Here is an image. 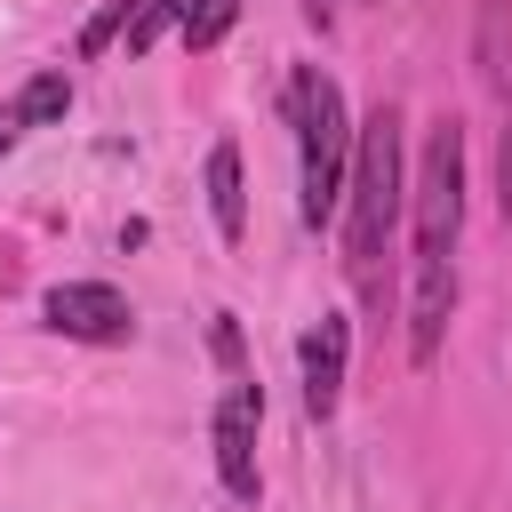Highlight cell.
<instances>
[{"label": "cell", "mask_w": 512, "mask_h": 512, "mask_svg": "<svg viewBox=\"0 0 512 512\" xmlns=\"http://www.w3.org/2000/svg\"><path fill=\"white\" fill-rule=\"evenodd\" d=\"M408 208H416V296H408V360L432 368L448 344V312H456V232H464V128L440 112L424 128L416 176H408Z\"/></svg>", "instance_id": "6da1fadb"}, {"label": "cell", "mask_w": 512, "mask_h": 512, "mask_svg": "<svg viewBox=\"0 0 512 512\" xmlns=\"http://www.w3.org/2000/svg\"><path fill=\"white\" fill-rule=\"evenodd\" d=\"M288 128H296V216L320 232L336 224L344 208V184H352V112H344V88L320 72V64H296L288 72Z\"/></svg>", "instance_id": "7a4b0ae2"}, {"label": "cell", "mask_w": 512, "mask_h": 512, "mask_svg": "<svg viewBox=\"0 0 512 512\" xmlns=\"http://www.w3.org/2000/svg\"><path fill=\"white\" fill-rule=\"evenodd\" d=\"M400 200H408V160H400V112L376 104L352 136V184H344V264L360 288H376V256L400 224Z\"/></svg>", "instance_id": "3957f363"}, {"label": "cell", "mask_w": 512, "mask_h": 512, "mask_svg": "<svg viewBox=\"0 0 512 512\" xmlns=\"http://www.w3.org/2000/svg\"><path fill=\"white\" fill-rule=\"evenodd\" d=\"M472 64L496 96V208L512 224V0H472Z\"/></svg>", "instance_id": "277c9868"}, {"label": "cell", "mask_w": 512, "mask_h": 512, "mask_svg": "<svg viewBox=\"0 0 512 512\" xmlns=\"http://www.w3.org/2000/svg\"><path fill=\"white\" fill-rule=\"evenodd\" d=\"M40 312L72 344H128V328H136V312H128V296L112 280H56Z\"/></svg>", "instance_id": "5b68a950"}, {"label": "cell", "mask_w": 512, "mask_h": 512, "mask_svg": "<svg viewBox=\"0 0 512 512\" xmlns=\"http://www.w3.org/2000/svg\"><path fill=\"white\" fill-rule=\"evenodd\" d=\"M256 416H264V400H256V384H224V400H216V480H224V496H240V504H256Z\"/></svg>", "instance_id": "8992f818"}, {"label": "cell", "mask_w": 512, "mask_h": 512, "mask_svg": "<svg viewBox=\"0 0 512 512\" xmlns=\"http://www.w3.org/2000/svg\"><path fill=\"white\" fill-rule=\"evenodd\" d=\"M344 360H352V328H344V312H320V320L304 328V344H296V368H304V416H312V424L336 416V400H344Z\"/></svg>", "instance_id": "52a82bcc"}, {"label": "cell", "mask_w": 512, "mask_h": 512, "mask_svg": "<svg viewBox=\"0 0 512 512\" xmlns=\"http://www.w3.org/2000/svg\"><path fill=\"white\" fill-rule=\"evenodd\" d=\"M208 216H216V232H224V240H240V232H248V192H240V144H216V152H208Z\"/></svg>", "instance_id": "ba28073f"}, {"label": "cell", "mask_w": 512, "mask_h": 512, "mask_svg": "<svg viewBox=\"0 0 512 512\" xmlns=\"http://www.w3.org/2000/svg\"><path fill=\"white\" fill-rule=\"evenodd\" d=\"M16 104H24V120H32V128H48V120H64V112H72V80H64V64H48V72H32V80L16 88Z\"/></svg>", "instance_id": "9c48e42d"}, {"label": "cell", "mask_w": 512, "mask_h": 512, "mask_svg": "<svg viewBox=\"0 0 512 512\" xmlns=\"http://www.w3.org/2000/svg\"><path fill=\"white\" fill-rule=\"evenodd\" d=\"M232 16H240V0H184V48H216L224 32H232Z\"/></svg>", "instance_id": "30bf717a"}, {"label": "cell", "mask_w": 512, "mask_h": 512, "mask_svg": "<svg viewBox=\"0 0 512 512\" xmlns=\"http://www.w3.org/2000/svg\"><path fill=\"white\" fill-rule=\"evenodd\" d=\"M168 24H184V0H136V8H128V32H120V40H128V56H144Z\"/></svg>", "instance_id": "8fae6325"}, {"label": "cell", "mask_w": 512, "mask_h": 512, "mask_svg": "<svg viewBox=\"0 0 512 512\" xmlns=\"http://www.w3.org/2000/svg\"><path fill=\"white\" fill-rule=\"evenodd\" d=\"M128 8H136V0H112V8H104V16H96V24L80 32V56H96V48H112V40L128 32Z\"/></svg>", "instance_id": "7c38bea8"}, {"label": "cell", "mask_w": 512, "mask_h": 512, "mask_svg": "<svg viewBox=\"0 0 512 512\" xmlns=\"http://www.w3.org/2000/svg\"><path fill=\"white\" fill-rule=\"evenodd\" d=\"M24 128H32V120H24V104L8 96V104H0V160H8L16 144H24Z\"/></svg>", "instance_id": "4fadbf2b"}, {"label": "cell", "mask_w": 512, "mask_h": 512, "mask_svg": "<svg viewBox=\"0 0 512 512\" xmlns=\"http://www.w3.org/2000/svg\"><path fill=\"white\" fill-rule=\"evenodd\" d=\"M16 280H24V256H16V240H8V232H0V296H8V288H16Z\"/></svg>", "instance_id": "5bb4252c"}]
</instances>
